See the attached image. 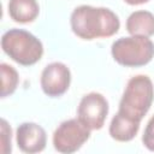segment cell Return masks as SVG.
I'll list each match as a JSON object with an SVG mask.
<instances>
[{
	"label": "cell",
	"instance_id": "6da1fadb",
	"mask_svg": "<svg viewBox=\"0 0 154 154\" xmlns=\"http://www.w3.org/2000/svg\"><path fill=\"white\" fill-rule=\"evenodd\" d=\"M70 24L73 34L82 40L109 37L120 28L119 18L113 11L89 5L76 7L71 13Z\"/></svg>",
	"mask_w": 154,
	"mask_h": 154
},
{
	"label": "cell",
	"instance_id": "7a4b0ae2",
	"mask_svg": "<svg viewBox=\"0 0 154 154\" xmlns=\"http://www.w3.org/2000/svg\"><path fill=\"white\" fill-rule=\"evenodd\" d=\"M154 100V85L146 75H137L128 81L125 90L119 102L118 113L141 123L149 111Z\"/></svg>",
	"mask_w": 154,
	"mask_h": 154
},
{
	"label": "cell",
	"instance_id": "3957f363",
	"mask_svg": "<svg viewBox=\"0 0 154 154\" xmlns=\"http://www.w3.org/2000/svg\"><path fill=\"white\" fill-rule=\"evenodd\" d=\"M1 48L13 61L23 66L36 64L43 55L42 42L23 29H10L1 37Z\"/></svg>",
	"mask_w": 154,
	"mask_h": 154
},
{
	"label": "cell",
	"instance_id": "277c9868",
	"mask_svg": "<svg viewBox=\"0 0 154 154\" xmlns=\"http://www.w3.org/2000/svg\"><path fill=\"white\" fill-rule=\"evenodd\" d=\"M113 59L125 67H140L147 65L154 58V43L146 36L131 35L120 37L112 43Z\"/></svg>",
	"mask_w": 154,
	"mask_h": 154
},
{
	"label": "cell",
	"instance_id": "5b68a950",
	"mask_svg": "<svg viewBox=\"0 0 154 154\" xmlns=\"http://www.w3.org/2000/svg\"><path fill=\"white\" fill-rule=\"evenodd\" d=\"M90 129L78 118L63 122L53 134V146L55 150L71 154L77 152L90 137Z\"/></svg>",
	"mask_w": 154,
	"mask_h": 154
},
{
	"label": "cell",
	"instance_id": "8992f818",
	"mask_svg": "<svg viewBox=\"0 0 154 154\" xmlns=\"http://www.w3.org/2000/svg\"><path fill=\"white\" fill-rule=\"evenodd\" d=\"M108 114V102L100 93L85 94L78 105V119L85 124L90 130H100Z\"/></svg>",
	"mask_w": 154,
	"mask_h": 154
},
{
	"label": "cell",
	"instance_id": "52a82bcc",
	"mask_svg": "<svg viewBox=\"0 0 154 154\" xmlns=\"http://www.w3.org/2000/svg\"><path fill=\"white\" fill-rule=\"evenodd\" d=\"M41 88L49 97H59L64 95L71 83L70 69L59 61L48 64L41 73Z\"/></svg>",
	"mask_w": 154,
	"mask_h": 154
},
{
	"label": "cell",
	"instance_id": "ba28073f",
	"mask_svg": "<svg viewBox=\"0 0 154 154\" xmlns=\"http://www.w3.org/2000/svg\"><path fill=\"white\" fill-rule=\"evenodd\" d=\"M16 141L18 148L29 154L40 153L46 148L47 135L45 129L31 122L22 123L16 131Z\"/></svg>",
	"mask_w": 154,
	"mask_h": 154
},
{
	"label": "cell",
	"instance_id": "9c48e42d",
	"mask_svg": "<svg viewBox=\"0 0 154 154\" xmlns=\"http://www.w3.org/2000/svg\"><path fill=\"white\" fill-rule=\"evenodd\" d=\"M138 129V122H134L117 112L111 120L108 131L113 140L118 142H129L137 135Z\"/></svg>",
	"mask_w": 154,
	"mask_h": 154
},
{
	"label": "cell",
	"instance_id": "30bf717a",
	"mask_svg": "<svg viewBox=\"0 0 154 154\" xmlns=\"http://www.w3.org/2000/svg\"><path fill=\"white\" fill-rule=\"evenodd\" d=\"M7 8L10 17L17 23H31L40 13L36 0H10Z\"/></svg>",
	"mask_w": 154,
	"mask_h": 154
},
{
	"label": "cell",
	"instance_id": "8fae6325",
	"mask_svg": "<svg viewBox=\"0 0 154 154\" xmlns=\"http://www.w3.org/2000/svg\"><path fill=\"white\" fill-rule=\"evenodd\" d=\"M126 30L130 35L149 37L154 35V14L149 11H135L126 19Z\"/></svg>",
	"mask_w": 154,
	"mask_h": 154
},
{
	"label": "cell",
	"instance_id": "7c38bea8",
	"mask_svg": "<svg viewBox=\"0 0 154 154\" xmlns=\"http://www.w3.org/2000/svg\"><path fill=\"white\" fill-rule=\"evenodd\" d=\"M0 70H1V97H6L14 93L19 82V77L17 71L13 69V66L6 63H1Z\"/></svg>",
	"mask_w": 154,
	"mask_h": 154
},
{
	"label": "cell",
	"instance_id": "4fadbf2b",
	"mask_svg": "<svg viewBox=\"0 0 154 154\" xmlns=\"http://www.w3.org/2000/svg\"><path fill=\"white\" fill-rule=\"evenodd\" d=\"M11 128L5 119H1V153H11Z\"/></svg>",
	"mask_w": 154,
	"mask_h": 154
},
{
	"label": "cell",
	"instance_id": "5bb4252c",
	"mask_svg": "<svg viewBox=\"0 0 154 154\" xmlns=\"http://www.w3.org/2000/svg\"><path fill=\"white\" fill-rule=\"evenodd\" d=\"M142 142L148 150L154 152V114L147 123V126L142 136Z\"/></svg>",
	"mask_w": 154,
	"mask_h": 154
},
{
	"label": "cell",
	"instance_id": "9a60e30c",
	"mask_svg": "<svg viewBox=\"0 0 154 154\" xmlns=\"http://www.w3.org/2000/svg\"><path fill=\"white\" fill-rule=\"evenodd\" d=\"M124 1L129 5H142V4L148 2L149 0H124Z\"/></svg>",
	"mask_w": 154,
	"mask_h": 154
}]
</instances>
